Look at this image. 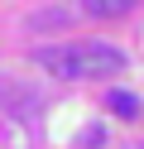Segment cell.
<instances>
[{
	"instance_id": "cell-1",
	"label": "cell",
	"mask_w": 144,
	"mask_h": 149,
	"mask_svg": "<svg viewBox=\"0 0 144 149\" xmlns=\"http://www.w3.org/2000/svg\"><path fill=\"white\" fill-rule=\"evenodd\" d=\"M38 63L58 77H115L125 68V53L115 43H72V48H43Z\"/></svg>"
},
{
	"instance_id": "cell-3",
	"label": "cell",
	"mask_w": 144,
	"mask_h": 149,
	"mask_svg": "<svg viewBox=\"0 0 144 149\" xmlns=\"http://www.w3.org/2000/svg\"><path fill=\"white\" fill-rule=\"evenodd\" d=\"M86 5V15H101V19H115V15H125L134 5V0H82Z\"/></svg>"
},
{
	"instance_id": "cell-2",
	"label": "cell",
	"mask_w": 144,
	"mask_h": 149,
	"mask_svg": "<svg viewBox=\"0 0 144 149\" xmlns=\"http://www.w3.org/2000/svg\"><path fill=\"white\" fill-rule=\"evenodd\" d=\"M106 106H111L115 116H125V120L139 116V96H134V91H111V96H106Z\"/></svg>"
}]
</instances>
